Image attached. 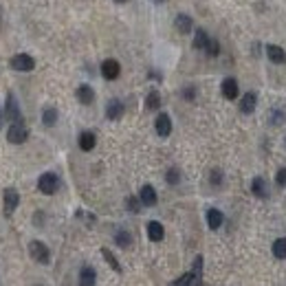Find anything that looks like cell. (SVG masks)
<instances>
[{"label": "cell", "instance_id": "obj_1", "mask_svg": "<svg viewBox=\"0 0 286 286\" xmlns=\"http://www.w3.org/2000/svg\"><path fill=\"white\" fill-rule=\"evenodd\" d=\"M27 137H29V130H27V126H25V121H13L11 126H9V130H7V141L9 143H13V145H20V143H25L27 141Z\"/></svg>", "mask_w": 286, "mask_h": 286}, {"label": "cell", "instance_id": "obj_2", "mask_svg": "<svg viewBox=\"0 0 286 286\" xmlns=\"http://www.w3.org/2000/svg\"><path fill=\"white\" fill-rule=\"evenodd\" d=\"M37 190L42 191V194H46V196H51V194H55V191L60 190V179H58V174H53V172H44V174L37 179Z\"/></svg>", "mask_w": 286, "mask_h": 286}, {"label": "cell", "instance_id": "obj_3", "mask_svg": "<svg viewBox=\"0 0 286 286\" xmlns=\"http://www.w3.org/2000/svg\"><path fill=\"white\" fill-rule=\"evenodd\" d=\"M29 253H31V257H33L35 262H40V264H49V262H51L49 247H46L44 242H40V240L31 242V245H29Z\"/></svg>", "mask_w": 286, "mask_h": 286}, {"label": "cell", "instance_id": "obj_4", "mask_svg": "<svg viewBox=\"0 0 286 286\" xmlns=\"http://www.w3.org/2000/svg\"><path fill=\"white\" fill-rule=\"evenodd\" d=\"M9 64H11L13 71H20V73H29V71H33V68H35V60L31 58V55H27V53L13 55Z\"/></svg>", "mask_w": 286, "mask_h": 286}, {"label": "cell", "instance_id": "obj_5", "mask_svg": "<svg viewBox=\"0 0 286 286\" xmlns=\"http://www.w3.org/2000/svg\"><path fill=\"white\" fill-rule=\"evenodd\" d=\"M18 205H20V194H18V191L13 190V187L4 190V196H2V209H4V216H11V214L18 209Z\"/></svg>", "mask_w": 286, "mask_h": 286}, {"label": "cell", "instance_id": "obj_6", "mask_svg": "<svg viewBox=\"0 0 286 286\" xmlns=\"http://www.w3.org/2000/svg\"><path fill=\"white\" fill-rule=\"evenodd\" d=\"M4 117H7L9 121H20L22 119V115H20V106H18V99L16 97L9 93L7 95V106H4Z\"/></svg>", "mask_w": 286, "mask_h": 286}, {"label": "cell", "instance_id": "obj_7", "mask_svg": "<svg viewBox=\"0 0 286 286\" xmlns=\"http://www.w3.org/2000/svg\"><path fill=\"white\" fill-rule=\"evenodd\" d=\"M119 73H121V66L117 60H104V62H101V75H104V79H108V82L117 79Z\"/></svg>", "mask_w": 286, "mask_h": 286}, {"label": "cell", "instance_id": "obj_8", "mask_svg": "<svg viewBox=\"0 0 286 286\" xmlns=\"http://www.w3.org/2000/svg\"><path fill=\"white\" fill-rule=\"evenodd\" d=\"M220 91H222L224 99H229V101L238 99V95H240V88H238V82H236V79H233V77L222 79V86H220Z\"/></svg>", "mask_w": 286, "mask_h": 286}, {"label": "cell", "instance_id": "obj_9", "mask_svg": "<svg viewBox=\"0 0 286 286\" xmlns=\"http://www.w3.org/2000/svg\"><path fill=\"white\" fill-rule=\"evenodd\" d=\"M154 128H157L159 137H170V132H172V119H170V115L161 112V115L157 117V121H154Z\"/></svg>", "mask_w": 286, "mask_h": 286}, {"label": "cell", "instance_id": "obj_10", "mask_svg": "<svg viewBox=\"0 0 286 286\" xmlns=\"http://www.w3.org/2000/svg\"><path fill=\"white\" fill-rule=\"evenodd\" d=\"M139 198H141V203L145 205V207H154L157 200H159V196H157V190H154L152 185H143L141 191H139Z\"/></svg>", "mask_w": 286, "mask_h": 286}, {"label": "cell", "instance_id": "obj_11", "mask_svg": "<svg viewBox=\"0 0 286 286\" xmlns=\"http://www.w3.org/2000/svg\"><path fill=\"white\" fill-rule=\"evenodd\" d=\"M174 27H176V31H179V33H190L191 29H194V20H191L190 16H187V13H179V16H176V20H174Z\"/></svg>", "mask_w": 286, "mask_h": 286}, {"label": "cell", "instance_id": "obj_12", "mask_svg": "<svg viewBox=\"0 0 286 286\" xmlns=\"http://www.w3.org/2000/svg\"><path fill=\"white\" fill-rule=\"evenodd\" d=\"M77 101L84 106H91L93 101H95V91H93L88 84H82V86L77 88Z\"/></svg>", "mask_w": 286, "mask_h": 286}, {"label": "cell", "instance_id": "obj_13", "mask_svg": "<svg viewBox=\"0 0 286 286\" xmlns=\"http://www.w3.org/2000/svg\"><path fill=\"white\" fill-rule=\"evenodd\" d=\"M266 55H269V60L273 64H284L286 62V51L282 49V46H278V44L266 46Z\"/></svg>", "mask_w": 286, "mask_h": 286}, {"label": "cell", "instance_id": "obj_14", "mask_svg": "<svg viewBox=\"0 0 286 286\" xmlns=\"http://www.w3.org/2000/svg\"><path fill=\"white\" fill-rule=\"evenodd\" d=\"M121 115H124V104H121L119 99L108 101V106H106V117H108V119L117 121V119H121Z\"/></svg>", "mask_w": 286, "mask_h": 286}, {"label": "cell", "instance_id": "obj_15", "mask_svg": "<svg viewBox=\"0 0 286 286\" xmlns=\"http://www.w3.org/2000/svg\"><path fill=\"white\" fill-rule=\"evenodd\" d=\"M163 236H165V229H163L161 222H157V220H152V222H148V238L152 242H161Z\"/></svg>", "mask_w": 286, "mask_h": 286}, {"label": "cell", "instance_id": "obj_16", "mask_svg": "<svg viewBox=\"0 0 286 286\" xmlns=\"http://www.w3.org/2000/svg\"><path fill=\"white\" fill-rule=\"evenodd\" d=\"M255 104H257L255 93H247V95H242V99H240V112L242 115H251V112L255 110Z\"/></svg>", "mask_w": 286, "mask_h": 286}, {"label": "cell", "instance_id": "obj_17", "mask_svg": "<svg viewBox=\"0 0 286 286\" xmlns=\"http://www.w3.org/2000/svg\"><path fill=\"white\" fill-rule=\"evenodd\" d=\"M97 282V273L93 266H84L82 271H79V286H95Z\"/></svg>", "mask_w": 286, "mask_h": 286}, {"label": "cell", "instance_id": "obj_18", "mask_svg": "<svg viewBox=\"0 0 286 286\" xmlns=\"http://www.w3.org/2000/svg\"><path fill=\"white\" fill-rule=\"evenodd\" d=\"M95 143H97L95 132H91V130H84V132L79 134V148H82L84 152H91V150L95 148Z\"/></svg>", "mask_w": 286, "mask_h": 286}, {"label": "cell", "instance_id": "obj_19", "mask_svg": "<svg viewBox=\"0 0 286 286\" xmlns=\"http://www.w3.org/2000/svg\"><path fill=\"white\" fill-rule=\"evenodd\" d=\"M251 191H253V196H257V198H269V187H266V181L262 179V176L253 179Z\"/></svg>", "mask_w": 286, "mask_h": 286}, {"label": "cell", "instance_id": "obj_20", "mask_svg": "<svg viewBox=\"0 0 286 286\" xmlns=\"http://www.w3.org/2000/svg\"><path fill=\"white\" fill-rule=\"evenodd\" d=\"M222 220H224V216H222V212L220 209H207V224H209V229H220L222 227Z\"/></svg>", "mask_w": 286, "mask_h": 286}, {"label": "cell", "instance_id": "obj_21", "mask_svg": "<svg viewBox=\"0 0 286 286\" xmlns=\"http://www.w3.org/2000/svg\"><path fill=\"white\" fill-rule=\"evenodd\" d=\"M273 255L278 260H286V238H278L273 242Z\"/></svg>", "mask_w": 286, "mask_h": 286}, {"label": "cell", "instance_id": "obj_22", "mask_svg": "<svg viewBox=\"0 0 286 286\" xmlns=\"http://www.w3.org/2000/svg\"><path fill=\"white\" fill-rule=\"evenodd\" d=\"M115 242H117V245L121 247V249H128V247L132 245V236H130L128 231H124V229H121V231H117V236H115Z\"/></svg>", "mask_w": 286, "mask_h": 286}, {"label": "cell", "instance_id": "obj_23", "mask_svg": "<svg viewBox=\"0 0 286 286\" xmlns=\"http://www.w3.org/2000/svg\"><path fill=\"white\" fill-rule=\"evenodd\" d=\"M55 121H58V110L55 108H44V112H42V124L44 126H55Z\"/></svg>", "mask_w": 286, "mask_h": 286}, {"label": "cell", "instance_id": "obj_24", "mask_svg": "<svg viewBox=\"0 0 286 286\" xmlns=\"http://www.w3.org/2000/svg\"><path fill=\"white\" fill-rule=\"evenodd\" d=\"M207 42H209L207 31L196 29V33H194V49H205V46H207Z\"/></svg>", "mask_w": 286, "mask_h": 286}, {"label": "cell", "instance_id": "obj_25", "mask_svg": "<svg viewBox=\"0 0 286 286\" xmlns=\"http://www.w3.org/2000/svg\"><path fill=\"white\" fill-rule=\"evenodd\" d=\"M159 106H161V95H159L157 91L148 93V97H145V108H148V110H157Z\"/></svg>", "mask_w": 286, "mask_h": 286}, {"label": "cell", "instance_id": "obj_26", "mask_svg": "<svg viewBox=\"0 0 286 286\" xmlns=\"http://www.w3.org/2000/svg\"><path fill=\"white\" fill-rule=\"evenodd\" d=\"M141 198H134V196H130V198H126V207H128V212H132V214H139L141 212Z\"/></svg>", "mask_w": 286, "mask_h": 286}, {"label": "cell", "instance_id": "obj_27", "mask_svg": "<svg viewBox=\"0 0 286 286\" xmlns=\"http://www.w3.org/2000/svg\"><path fill=\"white\" fill-rule=\"evenodd\" d=\"M191 275H194V282H200V278H203V257H196L194 260V271H191Z\"/></svg>", "mask_w": 286, "mask_h": 286}, {"label": "cell", "instance_id": "obj_28", "mask_svg": "<svg viewBox=\"0 0 286 286\" xmlns=\"http://www.w3.org/2000/svg\"><path fill=\"white\" fill-rule=\"evenodd\" d=\"M191 284H194V275H191V273H183L181 278L174 280L170 286H191Z\"/></svg>", "mask_w": 286, "mask_h": 286}, {"label": "cell", "instance_id": "obj_29", "mask_svg": "<svg viewBox=\"0 0 286 286\" xmlns=\"http://www.w3.org/2000/svg\"><path fill=\"white\" fill-rule=\"evenodd\" d=\"M165 181L170 183V185H179V181H181V172L176 170V167H170V170H167V174H165Z\"/></svg>", "mask_w": 286, "mask_h": 286}, {"label": "cell", "instance_id": "obj_30", "mask_svg": "<svg viewBox=\"0 0 286 286\" xmlns=\"http://www.w3.org/2000/svg\"><path fill=\"white\" fill-rule=\"evenodd\" d=\"M101 255L106 257V262H108V264H110V266H112V269H115V271H121V266H119V262H117V257L112 255V253L108 251V249H101Z\"/></svg>", "mask_w": 286, "mask_h": 286}, {"label": "cell", "instance_id": "obj_31", "mask_svg": "<svg viewBox=\"0 0 286 286\" xmlns=\"http://www.w3.org/2000/svg\"><path fill=\"white\" fill-rule=\"evenodd\" d=\"M205 51H207V55L216 58V55L220 53V44H218V40H209V42H207V46H205Z\"/></svg>", "mask_w": 286, "mask_h": 286}, {"label": "cell", "instance_id": "obj_32", "mask_svg": "<svg viewBox=\"0 0 286 286\" xmlns=\"http://www.w3.org/2000/svg\"><path fill=\"white\" fill-rule=\"evenodd\" d=\"M271 115H273V117H271V124H273V126H280L284 121V112L282 110H273Z\"/></svg>", "mask_w": 286, "mask_h": 286}, {"label": "cell", "instance_id": "obj_33", "mask_svg": "<svg viewBox=\"0 0 286 286\" xmlns=\"http://www.w3.org/2000/svg\"><path fill=\"white\" fill-rule=\"evenodd\" d=\"M275 183H278L280 187H286V167L278 170V174H275Z\"/></svg>", "mask_w": 286, "mask_h": 286}, {"label": "cell", "instance_id": "obj_34", "mask_svg": "<svg viewBox=\"0 0 286 286\" xmlns=\"http://www.w3.org/2000/svg\"><path fill=\"white\" fill-rule=\"evenodd\" d=\"M183 97H185L187 101H194V97H196V88H194V86L183 88Z\"/></svg>", "mask_w": 286, "mask_h": 286}, {"label": "cell", "instance_id": "obj_35", "mask_svg": "<svg viewBox=\"0 0 286 286\" xmlns=\"http://www.w3.org/2000/svg\"><path fill=\"white\" fill-rule=\"evenodd\" d=\"M220 183H222V172L214 170V172H212V185H216V187H218Z\"/></svg>", "mask_w": 286, "mask_h": 286}, {"label": "cell", "instance_id": "obj_36", "mask_svg": "<svg viewBox=\"0 0 286 286\" xmlns=\"http://www.w3.org/2000/svg\"><path fill=\"white\" fill-rule=\"evenodd\" d=\"M2 121H4V112H2V108H0V128H2Z\"/></svg>", "mask_w": 286, "mask_h": 286}, {"label": "cell", "instance_id": "obj_37", "mask_svg": "<svg viewBox=\"0 0 286 286\" xmlns=\"http://www.w3.org/2000/svg\"><path fill=\"white\" fill-rule=\"evenodd\" d=\"M115 2H119V4H124V2H128V0H115Z\"/></svg>", "mask_w": 286, "mask_h": 286}, {"label": "cell", "instance_id": "obj_38", "mask_svg": "<svg viewBox=\"0 0 286 286\" xmlns=\"http://www.w3.org/2000/svg\"><path fill=\"white\" fill-rule=\"evenodd\" d=\"M154 2H165V0H154Z\"/></svg>", "mask_w": 286, "mask_h": 286}]
</instances>
